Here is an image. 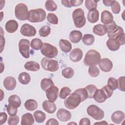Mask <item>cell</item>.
Here are the masks:
<instances>
[{
    "instance_id": "83f0119b",
    "label": "cell",
    "mask_w": 125,
    "mask_h": 125,
    "mask_svg": "<svg viewBox=\"0 0 125 125\" xmlns=\"http://www.w3.org/2000/svg\"><path fill=\"white\" fill-rule=\"evenodd\" d=\"M24 67L26 70L31 71H37L40 69V64L35 61H29L26 62Z\"/></svg>"
},
{
    "instance_id": "91938a15",
    "label": "cell",
    "mask_w": 125,
    "mask_h": 125,
    "mask_svg": "<svg viewBox=\"0 0 125 125\" xmlns=\"http://www.w3.org/2000/svg\"><path fill=\"white\" fill-rule=\"evenodd\" d=\"M114 0H103V2L105 6H110L114 2Z\"/></svg>"
},
{
    "instance_id": "e575fe53",
    "label": "cell",
    "mask_w": 125,
    "mask_h": 125,
    "mask_svg": "<svg viewBox=\"0 0 125 125\" xmlns=\"http://www.w3.org/2000/svg\"><path fill=\"white\" fill-rule=\"evenodd\" d=\"M42 42L41 40L38 38L33 39L30 42V46L34 50H38L41 48L42 45Z\"/></svg>"
},
{
    "instance_id": "4fadbf2b",
    "label": "cell",
    "mask_w": 125,
    "mask_h": 125,
    "mask_svg": "<svg viewBox=\"0 0 125 125\" xmlns=\"http://www.w3.org/2000/svg\"><path fill=\"white\" fill-rule=\"evenodd\" d=\"M57 117L62 122H67L71 118V113L64 108H60L57 112Z\"/></svg>"
},
{
    "instance_id": "d4e9b609",
    "label": "cell",
    "mask_w": 125,
    "mask_h": 125,
    "mask_svg": "<svg viewBox=\"0 0 125 125\" xmlns=\"http://www.w3.org/2000/svg\"><path fill=\"white\" fill-rule=\"evenodd\" d=\"M93 32L99 36H104L107 33L105 25L101 24L95 25L93 28Z\"/></svg>"
},
{
    "instance_id": "9c48e42d",
    "label": "cell",
    "mask_w": 125,
    "mask_h": 125,
    "mask_svg": "<svg viewBox=\"0 0 125 125\" xmlns=\"http://www.w3.org/2000/svg\"><path fill=\"white\" fill-rule=\"evenodd\" d=\"M30 42L27 39H21L19 42V50L22 57L25 58H29Z\"/></svg>"
},
{
    "instance_id": "f35d334b",
    "label": "cell",
    "mask_w": 125,
    "mask_h": 125,
    "mask_svg": "<svg viewBox=\"0 0 125 125\" xmlns=\"http://www.w3.org/2000/svg\"><path fill=\"white\" fill-rule=\"evenodd\" d=\"M98 1H99L98 0H86L85 1V6L89 11L96 9L97 7V3Z\"/></svg>"
},
{
    "instance_id": "ee69618b",
    "label": "cell",
    "mask_w": 125,
    "mask_h": 125,
    "mask_svg": "<svg viewBox=\"0 0 125 125\" xmlns=\"http://www.w3.org/2000/svg\"><path fill=\"white\" fill-rule=\"evenodd\" d=\"M74 92L78 93L81 98L82 102L85 101L87 98V93L84 88H81L76 89Z\"/></svg>"
},
{
    "instance_id": "30bf717a",
    "label": "cell",
    "mask_w": 125,
    "mask_h": 125,
    "mask_svg": "<svg viewBox=\"0 0 125 125\" xmlns=\"http://www.w3.org/2000/svg\"><path fill=\"white\" fill-rule=\"evenodd\" d=\"M20 33L24 36L32 37L36 34L35 28L27 23L23 24L20 29Z\"/></svg>"
},
{
    "instance_id": "f1b7e54d",
    "label": "cell",
    "mask_w": 125,
    "mask_h": 125,
    "mask_svg": "<svg viewBox=\"0 0 125 125\" xmlns=\"http://www.w3.org/2000/svg\"><path fill=\"white\" fill-rule=\"evenodd\" d=\"M8 103L11 105L18 108L21 105V100L19 96L17 95H11L8 100Z\"/></svg>"
},
{
    "instance_id": "680465c9",
    "label": "cell",
    "mask_w": 125,
    "mask_h": 125,
    "mask_svg": "<svg viewBox=\"0 0 125 125\" xmlns=\"http://www.w3.org/2000/svg\"><path fill=\"white\" fill-rule=\"evenodd\" d=\"M83 2V0H71L72 6H78L81 5Z\"/></svg>"
},
{
    "instance_id": "7402d4cb",
    "label": "cell",
    "mask_w": 125,
    "mask_h": 125,
    "mask_svg": "<svg viewBox=\"0 0 125 125\" xmlns=\"http://www.w3.org/2000/svg\"><path fill=\"white\" fill-rule=\"evenodd\" d=\"M59 46L61 50L64 53H68L72 49L71 43L66 40H60L59 41Z\"/></svg>"
},
{
    "instance_id": "836d02e7",
    "label": "cell",
    "mask_w": 125,
    "mask_h": 125,
    "mask_svg": "<svg viewBox=\"0 0 125 125\" xmlns=\"http://www.w3.org/2000/svg\"><path fill=\"white\" fill-rule=\"evenodd\" d=\"M82 41L85 45H91L94 43L95 41V37L92 34H84L83 37Z\"/></svg>"
},
{
    "instance_id": "94428289",
    "label": "cell",
    "mask_w": 125,
    "mask_h": 125,
    "mask_svg": "<svg viewBox=\"0 0 125 125\" xmlns=\"http://www.w3.org/2000/svg\"><path fill=\"white\" fill-rule=\"evenodd\" d=\"M96 124H102V125H105V124H106L107 125L108 123L107 122H106L105 121H103L102 122H97V123H95L94 124V125H96Z\"/></svg>"
},
{
    "instance_id": "9a60e30c",
    "label": "cell",
    "mask_w": 125,
    "mask_h": 125,
    "mask_svg": "<svg viewBox=\"0 0 125 125\" xmlns=\"http://www.w3.org/2000/svg\"><path fill=\"white\" fill-rule=\"evenodd\" d=\"M83 56V53L82 50L79 48H76L73 49L71 51L69 57L71 61L73 62H78L82 59Z\"/></svg>"
},
{
    "instance_id": "cb8c5ba5",
    "label": "cell",
    "mask_w": 125,
    "mask_h": 125,
    "mask_svg": "<svg viewBox=\"0 0 125 125\" xmlns=\"http://www.w3.org/2000/svg\"><path fill=\"white\" fill-rule=\"evenodd\" d=\"M34 123V119L31 113H26L23 114L21 117V125H30Z\"/></svg>"
},
{
    "instance_id": "d590c367",
    "label": "cell",
    "mask_w": 125,
    "mask_h": 125,
    "mask_svg": "<svg viewBox=\"0 0 125 125\" xmlns=\"http://www.w3.org/2000/svg\"><path fill=\"white\" fill-rule=\"evenodd\" d=\"M74 74V70L71 67H65L62 71V75L66 79L71 78Z\"/></svg>"
},
{
    "instance_id": "5b68a950",
    "label": "cell",
    "mask_w": 125,
    "mask_h": 125,
    "mask_svg": "<svg viewBox=\"0 0 125 125\" xmlns=\"http://www.w3.org/2000/svg\"><path fill=\"white\" fill-rule=\"evenodd\" d=\"M41 64L43 69L50 72H56L59 68V64L57 61L46 57L42 59Z\"/></svg>"
},
{
    "instance_id": "44dd1931",
    "label": "cell",
    "mask_w": 125,
    "mask_h": 125,
    "mask_svg": "<svg viewBox=\"0 0 125 125\" xmlns=\"http://www.w3.org/2000/svg\"><path fill=\"white\" fill-rule=\"evenodd\" d=\"M82 33L78 30H73L69 34V39L70 41L74 43L80 42L82 39Z\"/></svg>"
},
{
    "instance_id": "d6a6232c",
    "label": "cell",
    "mask_w": 125,
    "mask_h": 125,
    "mask_svg": "<svg viewBox=\"0 0 125 125\" xmlns=\"http://www.w3.org/2000/svg\"><path fill=\"white\" fill-rule=\"evenodd\" d=\"M35 121L38 123H42L46 119L45 114L41 110H36L33 113Z\"/></svg>"
},
{
    "instance_id": "d6986e66",
    "label": "cell",
    "mask_w": 125,
    "mask_h": 125,
    "mask_svg": "<svg viewBox=\"0 0 125 125\" xmlns=\"http://www.w3.org/2000/svg\"><path fill=\"white\" fill-rule=\"evenodd\" d=\"M113 21V16L108 10H104L101 13V22L104 25H107Z\"/></svg>"
},
{
    "instance_id": "f546056e",
    "label": "cell",
    "mask_w": 125,
    "mask_h": 125,
    "mask_svg": "<svg viewBox=\"0 0 125 125\" xmlns=\"http://www.w3.org/2000/svg\"><path fill=\"white\" fill-rule=\"evenodd\" d=\"M55 85L53 81L51 79L44 78L41 82V87L42 90L45 91L50 87Z\"/></svg>"
},
{
    "instance_id": "6f0895ef",
    "label": "cell",
    "mask_w": 125,
    "mask_h": 125,
    "mask_svg": "<svg viewBox=\"0 0 125 125\" xmlns=\"http://www.w3.org/2000/svg\"><path fill=\"white\" fill-rule=\"evenodd\" d=\"M125 34H124L122 36H121L118 39L116 40L118 42L120 45H123L125 43Z\"/></svg>"
},
{
    "instance_id": "52a82bcc",
    "label": "cell",
    "mask_w": 125,
    "mask_h": 125,
    "mask_svg": "<svg viewBox=\"0 0 125 125\" xmlns=\"http://www.w3.org/2000/svg\"><path fill=\"white\" fill-rule=\"evenodd\" d=\"M41 52L45 57L50 59L56 57L58 53V49L55 46L47 42L43 43Z\"/></svg>"
},
{
    "instance_id": "8992f818",
    "label": "cell",
    "mask_w": 125,
    "mask_h": 125,
    "mask_svg": "<svg viewBox=\"0 0 125 125\" xmlns=\"http://www.w3.org/2000/svg\"><path fill=\"white\" fill-rule=\"evenodd\" d=\"M15 15L17 19L21 21L28 19L29 11L27 6L23 3L18 4L15 8Z\"/></svg>"
},
{
    "instance_id": "db71d44e",
    "label": "cell",
    "mask_w": 125,
    "mask_h": 125,
    "mask_svg": "<svg viewBox=\"0 0 125 125\" xmlns=\"http://www.w3.org/2000/svg\"><path fill=\"white\" fill-rule=\"evenodd\" d=\"M79 124V125H90V121L88 118H84L81 119Z\"/></svg>"
},
{
    "instance_id": "1f68e13d",
    "label": "cell",
    "mask_w": 125,
    "mask_h": 125,
    "mask_svg": "<svg viewBox=\"0 0 125 125\" xmlns=\"http://www.w3.org/2000/svg\"><path fill=\"white\" fill-rule=\"evenodd\" d=\"M18 80L19 82L22 84H27L30 82L31 77L28 73L23 72L19 74Z\"/></svg>"
},
{
    "instance_id": "4316f807",
    "label": "cell",
    "mask_w": 125,
    "mask_h": 125,
    "mask_svg": "<svg viewBox=\"0 0 125 125\" xmlns=\"http://www.w3.org/2000/svg\"><path fill=\"white\" fill-rule=\"evenodd\" d=\"M106 45L107 48L112 51L118 50L121 46L118 42L113 39H109L106 42Z\"/></svg>"
},
{
    "instance_id": "4dcf8cb0",
    "label": "cell",
    "mask_w": 125,
    "mask_h": 125,
    "mask_svg": "<svg viewBox=\"0 0 125 125\" xmlns=\"http://www.w3.org/2000/svg\"><path fill=\"white\" fill-rule=\"evenodd\" d=\"M25 108L28 111H33L38 107V103L33 99H28L24 103Z\"/></svg>"
},
{
    "instance_id": "f907efd6",
    "label": "cell",
    "mask_w": 125,
    "mask_h": 125,
    "mask_svg": "<svg viewBox=\"0 0 125 125\" xmlns=\"http://www.w3.org/2000/svg\"><path fill=\"white\" fill-rule=\"evenodd\" d=\"M105 25L106 27L107 34L110 33L112 32V31H113L117 26V24H116L115 22L114 21L112 22H111V23H110L107 25Z\"/></svg>"
},
{
    "instance_id": "ab89813d",
    "label": "cell",
    "mask_w": 125,
    "mask_h": 125,
    "mask_svg": "<svg viewBox=\"0 0 125 125\" xmlns=\"http://www.w3.org/2000/svg\"><path fill=\"white\" fill-rule=\"evenodd\" d=\"M111 90L114 91L118 88V81L117 80L113 77H110L107 81V85Z\"/></svg>"
},
{
    "instance_id": "7bdbcfd3",
    "label": "cell",
    "mask_w": 125,
    "mask_h": 125,
    "mask_svg": "<svg viewBox=\"0 0 125 125\" xmlns=\"http://www.w3.org/2000/svg\"><path fill=\"white\" fill-rule=\"evenodd\" d=\"M88 72L89 75L92 77H97L100 73L99 69L96 65L90 66L88 68Z\"/></svg>"
},
{
    "instance_id": "bcb514c9",
    "label": "cell",
    "mask_w": 125,
    "mask_h": 125,
    "mask_svg": "<svg viewBox=\"0 0 125 125\" xmlns=\"http://www.w3.org/2000/svg\"><path fill=\"white\" fill-rule=\"evenodd\" d=\"M118 88L122 91H125V76H121L120 77L118 80Z\"/></svg>"
},
{
    "instance_id": "8fae6325",
    "label": "cell",
    "mask_w": 125,
    "mask_h": 125,
    "mask_svg": "<svg viewBox=\"0 0 125 125\" xmlns=\"http://www.w3.org/2000/svg\"><path fill=\"white\" fill-rule=\"evenodd\" d=\"M98 65L100 69L104 72L110 71L113 67L112 62L108 58H103L100 60Z\"/></svg>"
},
{
    "instance_id": "b9f144b4",
    "label": "cell",
    "mask_w": 125,
    "mask_h": 125,
    "mask_svg": "<svg viewBox=\"0 0 125 125\" xmlns=\"http://www.w3.org/2000/svg\"><path fill=\"white\" fill-rule=\"evenodd\" d=\"M45 7L47 10L49 11H54L57 10L58 7L56 3L53 0H47L45 3Z\"/></svg>"
},
{
    "instance_id": "484cf974",
    "label": "cell",
    "mask_w": 125,
    "mask_h": 125,
    "mask_svg": "<svg viewBox=\"0 0 125 125\" xmlns=\"http://www.w3.org/2000/svg\"><path fill=\"white\" fill-rule=\"evenodd\" d=\"M124 34H125V33L123 29L121 26L117 25V27L113 31L107 34V36L109 39L117 40Z\"/></svg>"
},
{
    "instance_id": "7c38bea8",
    "label": "cell",
    "mask_w": 125,
    "mask_h": 125,
    "mask_svg": "<svg viewBox=\"0 0 125 125\" xmlns=\"http://www.w3.org/2000/svg\"><path fill=\"white\" fill-rule=\"evenodd\" d=\"M45 92L46 97L47 98L48 100L51 102H54L58 97L59 89L55 85L50 87Z\"/></svg>"
},
{
    "instance_id": "6da1fadb",
    "label": "cell",
    "mask_w": 125,
    "mask_h": 125,
    "mask_svg": "<svg viewBox=\"0 0 125 125\" xmlns=\"http://www.w3.org/2000/svg\"><path fill=\"white\" fill-rule=\"evenodd\" d=\"M100 60V54L95 50L91 49L86 52L84 57L83 62L86 66H94L97 65Z\"/></svg>"
},
{
    "instance_id": "f6af8a7d",
    "label": "cell",
    "mask_w": 125,
    "mask_h": 125,
    "mask_svg": "<svg viewBox=\"0 0 125 125\" xmlns=\"http://www.w3.org/2000/svg\"><path fill=\"white\" fill-rule=\"evenodd\" d=\"M47 20L49 22L52 24H57L58 23V18L54 13H48L47 16Z\"/></svg>"
},
{
    "instance_id": "ffe728a7",
    "label": "cell",
    "mask_w": 125,
    "mask_h": 125,
    "mask_svg": "<svg viewBox=\"0 0 125 125\" xmlns=\"http://www.w3.org/2000/svg\"><path fill=\"white\" fill-rule=\"evenodd\" d=\"M5 28L7 32L9 33H13L17 30L18 28V23L15 20H9L6 22Z\"/></svg>"
},
{
    "instance_id": "60d3db41",
    "label": "cell",
    "mask_w": 125,
    "mask_h": 125,
    "mask_svg": "<svg viewBox=\"0 0 125 125\" xmlns=\"http://www.w3.org/2000/svg\"><path fill=\"white\" fill-rule=\"evenodd\" d=\"M71 90L68 87H63L61 88L60 93L59 97L62 99H65L68 95H70Z\"/></svg>"
},
{
    "instance_id": "e0dca14e",
    "label": "cell",
    "mask_w": 125,
    "mask_h": 125,
    "mask_svg": "<svg viewBox=\"0 0 125 125\" xmlns=\"http://www.w3.org/2000/svg\"><path fill=\"white\" fill-rule=\"evenodd\" d=\"M42 107L45 111L49 114L54 113L57 109L56 105L54 102L49 100L44 101L42 104Z\"/></svg>"
},
{
    "instance_id": "74e56055",
    "label": "cell",
    "mask_w": 125,
    "mask_h": 125,
    "mask_svg": "<svg viewBox=\"0 0 125 125\" xmlns=\"http://www.w3.org/2000/svg\"><path fill=\"white\" fill-rule=\"evenodd\" d=\"M84 88L86 90L87 93V98H93V96L96 90L97 89V87L93 84H89L84 87Z\"/></svg>"
},
{
    "instance_id": "6125c7cd",
    "label": "cell",
    "mask_w": 125,
    "mask_h": 125,
    "mask_svg": "<svg viewBox=\"0 0 125 125\" xmlns=\"http://www.w3.org/2000/svg\"><path fill=\"white\" fill-rule=\"evenodd\" d=\"M74 124L77 125V124H76V123H68V125H69V124Z\"/></svg>"
},
{
    "instance_id": "7dc6e473",
    "label": "cell",
    "mask_w": 125,
    "mask_h": 125,
    "mask_svg": "<svg viewBox=\"0 0 125 125\" xmlns=\"http://www.w3.org/2000/svg\"><path fill=\"white\" fill-rule=\"evenodd\" d=\"M6 111L9 116H15L16 115L18 112V109L17 107L8 104L6 107Z\"/></svg>"
},
{
    "instance_id": "7a4b0ae2",
    "label": "cell",
    "mask_w": 125,
    "mask_h": 125,
    "mask_svg": "<svg viewBox=\"0 0 125 125\" xmlns=\"http://www.w3.org/2000/svg\"><path fill=\"white\" fill-rule=\"evenodd\" d=\"M81 102V98L80 95L75 92H73L65 99L64 104L67 108L74 109L77 107Z\"/></svg>"
},
{
    "instance_id": "9f6ffc18",
    "label": "cell",
    "mask_w": 125,
    "mask_h": 125,
    "mask_svg": "<svg viewBox=\"0 0 125 125\" xmlns=\"http://www.w3.org/2000/svg\"><path fill=\"white\" fill-rule=\"evenodd\" d=\"M62 4L66 7H72L71 0H62L61 1Z\"/></svg>"
},
{
    "instance_id": "11a10c76",
    "label": "cell",
    "mask_w": 125,
    "mask_h": 125,
    "mask_svg": "<svg viewBox=\"0 0 125 125\" xmlns=\"http://www.w3.org/2000/svg\"><path fill=\"white\" fill-rule=\"evenodd\" d=\"M59 124L58 121L54 118L49 119L46 123V125H58Z\"/></svg>"
},
{
    "instance_id": "5bb4252c",
    "label": "cell",
    "mask_w": 125,
    "mask_h": 125,
    "mask_svg": "<svg viewBox=\"0 0 125 125\" xmlns=\"http://www.w3.org/2000/svg\"><path fill=\"white\" fill-rule=\"evenodd\" d=\"M3 84L6 90L11 91L15 88L17 83L16 79L14 77L12 76H7L4 79Z\"/></svg>"
},
{
    "instance_id": "681fc988",
    "label": "cell",
    "mask_w": 125,
    "mask_h": 125,
    "mask_svg": "<svg viewBox=\"0 0 125 125\" xmlns=\"http://www.w3.org/2000/svg\"><path fill=\"white\" fill-rule=\"evenodd\" d=\"M19 122V117L17 115L10 116L8 119L7 123L9 125H17Z\"/></svg>"
},
{
    "instance_id": "277c9868",
    "label": "cell",
    "mask_w": 125,
    "mask_h": 125,
    "mask_svg": "<svg viewBox=\"0 0 125 125\" xmlns=\"http://www.w3.org/2000/svg\"><path fill=\"white\" fill-rule=\"evenodd\" d=\"M46 18L45 11L42 8L32 9L29 11L28 20L31 22H39L43 21Z\"/></svg>"
},
{
    "instance_id": "816d5d0a",
    "label": "cell",
    "mask_w": 125,
    "mask_h": 125,
    "mask_svg": "<svg viewBox=\"0 0 125 125\" xmlns=\"http://www.w3.org/2000/svg\"><path fill=\"white\" fill-rule=\"evenodd\" d=\"M102 89L104 90V91L105 93L107 96V99L110 98L112 96L113 91L111 90L107 85H104L102 87Z\"/></svg>"
},
{
    "instance_id": "8d00e7d4",
    "label": "cell",
    "mask_w": 125,
    "mask_h": 125,
    "mask_svg": "<svg viewBox=\"0 0 125 125\" xmlns=\"http://www.w3.org/2000/svg\"><path fill=\"white\" fill-rule=\"evenodd\" d=\"M51 32V28L49 25H45L42 26L39 30V33L41 37H46L48 36Z\"/></svg>"
},
{
    "instance_id": "2e32d148",
    "label": "cell",
    "mask_w": 125,
    "mask_h": 125,
    "mask_svg": "<svg viewBox=\"0 0 125 125\" xmlns=\"http://www.w3.org/2000/svg\"><path fill=\"white\" fill-rule=\"evenodd\" d=\"M93 98L99 103H103L107 99V96L102 89H97L93 96Z\"/></svg>"
},
{
    "instance_id": "3957f363",
    "label": "cell",
    "mask_w": 125,
    "mask_h": 125,
    "mask_svg": "<svg viewBox=\"0 0 125 125\" xmlns=\"http://www.w3.org/2000/svg\"><path fill=\"white\" fill-rule=\"evenodd\" d=\"M72 18L74 24L77 28H82L86 23V18L84 17V13L83 10L81 8H77L73 12Z\"/></svg>"
},
{
    "instance_id": "ac0fdd59",
    "label": "cell",
    "mask_w": 125,
    "mask_h": 125,
    "mask_svg": "<svg viewBox=\"0 0 125 125\" xmlns=\"http://www.w3.org/2000/svg\"><path fill=\"white\" fill-rule=\"evenodd\" d=\"M125 119V113L124 112L117 110L114 112L111 117L112 121L116 124H121Z\"/></svg>"
},
{
    "instance_id": "ba28073f",
    "label": "cell",
    "mask_w": 125,
    "mask_h": 125,
    "mask_svg": "<svg viewBox=\"0 0 125 125\" xmlns=\"http://www.w3.org/2000/svg\"><path fill=\"white\" fill-rule=\"evenodd\" d=\"M88 115L96 120H101L104 116V111L96 105L92 104L87 108Z\"/></svg>"
},
{
    "instance_id": "603a6c76",
    "label": "cell",
    "mask_w": 125,
    "mask_h": 125,
    "mask_svg": "<svg viewBox=\"0 0 125 125\" xmlns=\"http://www.w3.org/2000/svg\"><path fill=\"white\" fill-rule=\"evenodd\" d=\"M87 20L90 23H95L99 19V12L98 10L94 9L89 11L87 14Z\"/></svg>"
},
{
    "instance_id": "f5cc1de1",
    "label": "cell",
    "mask_w": 125,
    "mask_h": 125,
    "mask_svg": "<svg viewBox=\"0 0 125 125\" xmlns=\"http://www.w3.org/2000/svg\"><path fill=\"white\" fill-rule=\"evenodd\" d=\"M7 119V115L5 112H0V124L2 125L4 124Z\"/></svg>"
},
{
    "instance_id": "c3c4849f",
    "label": "cell",
    "mask_w": 125,
    "mask_h": 125,
    "mask_svg": "<svg viewBox=\"0 0 125 125\" xmlns=\"http://www.w3.org/2000/svg\"><path fill=\"white\" fill-rule=\"evenodd\" d=\"M111 6V10L113 12V13L117 14L120 13L121 10V6L119 3L117 1L114 0Z\"/></svg>"
}]
</instances>
